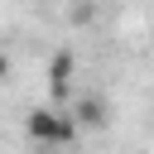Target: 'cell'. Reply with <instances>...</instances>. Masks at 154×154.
<instances>
[{
    "mask_svg": "<svg viewBox=\"0 0 154 154\" xmlns=\"http://www.w3.org/2000/svg\"><path fill=\"white\" fill-rule=\"evenodd\" d=\"M29 135L38 144H72L77 140V116H67V111H34L29 116Z\"/></svg>",
    "mask_w": 154,
    "mask_h": 154,
    "instance_id": "obj_1",
    "label": "cell"
},
{
    "mask_svg": "<svg viewBox=\"0 0 154 154\" xmlns=\"http://www.w3.org/2000/svg\"><path fill=\"white\" fill-rule=\"evenodd\" d=\"M67 77H72V53H58V58H53V67H48V82H53V91H58V96L67 91Z\"/></svg>",
    "mask_w": 154,
    "mask_h": 154,
    "instance_id": "obj_2",
    "label": "cell"
},
{
    "mask_svg": "<svg viewBox=\"0 0 154 154\" xmlns=\"http://www.w3.org/2000/svg\"><path fill=\"white\" fill-rule=\"evenodd\" d=\"M72 116H77L82 125H101V101H91V96H87V101H77V106H72Z\"/></svg>",
    "mask_w": 154,
    "mask_h": 154,
    "instance_id": "obj_3",
    "label": "cell"
},
{
    "mask_svg": "<svg viewBox=\"0 0 154 154\" xmlns=\"http://www.w3.org/2000/svg\"><path fill=\"white\" fill-rule=\"evenodd\" d=\"M38 154H67V144H38Z\"/></svg>",
    "mask_w": 154,
    "mask_h": 154,
    "instance_id": "obj_4",
    "label": "cell"
}]
</instances>
